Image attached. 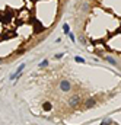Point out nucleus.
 Wrapping results in <instances>:
<instances>
[{
	"label": "nucleus",
	"mask_w": 121,
	"mask_h": 125,
	"mask_svg": "<svg viewBox=\"0 0 121 125\" xmlns=\"http://www.w3.org/2000/svg\"><path fill=\"white\" fill-rule=\"evenodd\" d=\"M72 89V83L69 80H61L60 81V90L61 92H70Z\"/></svg>",
	"instance_id": "1"
},
{
	"label": "nucleus",
	"mask_w": 121,
	"mask_h": 125,
	"mask_svg": "<svg viewBox=\"0 0 121 125\" xmlns=\"http://www.w3.org/2000/svg\"><path fill=\"white\" fill-rule=\"evenodd\" d=\"M79 103H80V97L77 95H73V96L69 97V105H70V108H76Z\"/></svg>",
	"instance_id": "2"
},
{
	"label": "nucleus",
	"mask_w": 121,
	"mask_h": 125,
	"mask_svg": "<svg viewBox=\"0 0 121 125\" xmlns=\"http://www.w3.org/2000/svg\"><path fill=\"white\" fill-rule=\"evenodd\" d=\"M95 105H96V99H95V97H89L88 101H86V103H85V108H86V109H91V108H93Z\"/></svg>",
	"instance_id": "3"
},
{
	"label": "nucleus",
	"mask_w": 121,
	"mask_h": 125,
	"mask_svg": "<svg viewBox=\"0 0 121 125\" xmlns=\"http://www.w3.org/2000/svg\"><path fill=\"white\" fill-rule=\"evenodd\" d=\"M111 124H112V119L111 118H107V119H104L101 122V125H111Z\"/></svg>",
	"instance_id": "4"
},
{
	"label": "nucleus",
	"mask_w": 121,
	"mask_h": 125,
	"mask_svg": "<svg viewBox=\"0 0 121 125\" xmlns=\"http://www.w3.org/2000/svg\"><path fill=\"white\" fill-rule=\"evenodd\" d=\"M107 61H108V63H111L112 65H117V63H115V60H114V58H112V57H107Z\"/></svg>",
	"instance_id": "5"
},
{
	"label": "nucleus",
	"mask_w": 121,
	"mask_h": 125,
	"mask_svg": "<svg viewBox=\"0 0 121 125\" xmlns=\"http://www.w3.org/2000/svg\"><path fill=\"white\" fill-rule=\"evenodd\" d=\"M74 61L76 63H85V60H83L82 57H74Z\"/></svg>",
	"instance_id": "6"
},
{
	"label": "nucleus",
	"mask_w": 121,
	"mask_h": 125,
	"mask_svg": "<svg viewBox=\"0 0 121 125\" xmlns=\"http://www.w3.org/2000/svg\"><path fill=\"white\" fill-rule=\"evenodd\" d=\"M47 65H48V61H47V60H44V61L39 64V67H47Z\"/></svg>",
	"instance_id": "7"
},
{
	"label": "nucleus",
	"mask_w": 121,
	"mask_h": 125,
	"mask_svg": "<svg viewBox=\"0 0 121 125\" xmlns=\"http://www.w3.org/2000/svg\"><path fill=\"white\" fill-rule=\"evenodd\" d=\"M63 31H64V34H69V32H70V29H69V25H64Z\"/></svg>",
	"instance_id": "8"
},
{
	"label": "nucleus",
	"mask_w": 121,
	"mask_h": 125,
	"mask_svg": "<svg viewBox=\"0 0 121 125\" xmlns=\"http://www.w3.org/2000/svg\"><path fill=\"white\" fill-rule=\"evenodd\" d=\"M44 108H45V111H50V108H51V105L47 102V103H44Z\"/></svg>",
	"instance_id": "9"
}]
</instances>
